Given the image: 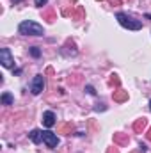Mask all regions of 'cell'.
Listing matches in <instances>:
<instances>
[{"mask_svg":"<svg viewBox=\"0 0 151 153\" xmlns=\"http://www.w3.org/2000/svg\"><path fill=\"white\" fill-rule=\"evenodd\" d=\"M16 2H20V0H16Z\"/></svg>","mask_w":151,"mask_h":153,"instance_id":"obj_23","label":"cell"},{"mask_svg":"<svg viewBox=\"0 0 151 153\" xmlns=\"http://www.w3.org/2000/svg\"><path fill=\"white\" fill-rule=\"evenodd\" d=\"M2 103H4V105H13V103H14V98H13L9 93H4V94H2Z\"/></svg>","mask_w":151,"mask_h":153,"instance_id":"obj_10","label":"cell"},{"mask_svg":"<svg viewBox=\"0 0 151 153\" xmlns=\"http://www.w3.org/2000/svg\"><path fill=\"white\" fill-rule=\"evenodd\" d=\"M139 152H141V153H146V146H144V144H141V146H139Z\"/></svg>","mask_w":151,"mask_h":153,"instance_id":"obj_17","label":"cell"},{"mask_svg":"<svg viewBox=\"0 0 151 153\" xmlns=\"http://www.w3.org/2000/svg\"><path fill=\"white\" fill-rule=\"evenodd\" d=\"M85 89H87V93H89V94H96V91H94V87H93V85H87Z\"/></svg>","mask_w":151,"mask_h":153,"instance_id":"obj_15","label":"cell"},{"mask_svg":"<svg viewBox=\"0 0 151 153\" xmlns=\"http://www.w3.org/2000/svg\"><path fill=\"white\" fill-rule=\"evenodd\" d=\"M29 137H30V141H32L34 144H38V143H41V139H43V132H41V130H32V132L29 134Z\"/></svg>","mask_w":151,"mask_h":153,"instance_id":"obj_7","label":"cell"},{"mask_svg":"<svg viewBox=\"0 0 151 153\" xmlns=\"http://www.w3.org/2000/svg\"><path fill=\"white\" fill-rule=\"evenodd\" d=\"M46 2H48V0H34V4H36L38 7H43V5H46Z\"/></svg>","mask_w":151,"mask_h":153,"instance_id":"obj_12","label":"cell"},{"mask_svg":"<svg viewBox=\"0 0 151 153\" xmlns=\"http://www.w3.org/2000/svg\"><path fill=\"white\" fill-rule=\"evenodd\" d=\"M150 109H151V102H150Z\"/></svg>","mask_w":151,"mask_h":153,"instance_id":"obj_22","label":"cell"},{"mask_svg":"<svg viewBox=\"0 0 151 153\" xmlns=\"http://www.w3.org/2000/svg\"><path fill=\"white\" fill-rule=\"evenodd\" d=\"M146 125H148V121H146V117H142V119L135 121V125H133V130H135V132H142V130L146 128Z\"/></svg>","mask_w":151,"mask_h":153,"instance_id":"obj_9","label":"cell"},{"mask_svg":"<svg viewBox=\"0 0 151 153\" xmlns=\"http://www.w3.org/2000/svg\"><path fill=\"white\" fill-rule=\"evenodd\" d=\"M94 111H105V105H103V103H98V105L94 107Z\"/></svg>","mask_w":151,"mask_h":153,"instance_id":"obj_16","label":"cell"},{"mask_svg":"<svg viewBox=\"0 0 151 153\" xmlns=\"http://www.w3.org/2000/svg\"><path fill=\"white\" fill-rule=\"evenodd\" d=\"M43 125H44L46 128H52V126L55 125V114H53L52 111H46V112L43 114Z\"/></svg>","mask_w":151,"mask_h":153,"instance_id":"obj_6","label":"cell"},{"mask_svg":"<svg viewBox=\"0 0 151 153\" xmlns=\"http://www.w3.org/2000/svg\"><path fill=\"white\" fill-rule=\"evenodd\" d=\"M114 100H115V102H124V100H128V93L119 89V91L114 93Z\"/></svg>","mask_w":151,"mask_h":153,"instance_id":"obj_8","label":"cell"},{"mask_svg":"<svg viewBox=\"0 0 151 153\" xmlns=\"http://www.w3.org/2000/svg\"><path fill=\"white\" fill-rule=\"evenodd\" d=\"M110 4H115V5H119V4H121V0H110Z\"/></svg>","mask_w":151,"mask_h":153,"instance_id":"obj_18","label":"cell"},{"mask_svg":"<svg viewBox=\"0 0 151 153\" xmlns=\"http://www.w3.org/2000/svg\"><path fill=\"white\" fill-rule=\"evenodd\" d=\"M0 62H2L4 68H13L14 66V59H13L9 48H2L0 50Z\"/></svg>","mask_w":151,"mask_h":153,"instance_id":"obj_3","label":"cell"},{"mask_svg":"<svg viewBox=\"0 0 151 153\" xmlns=\"http://www.w3.org/2000/svg\"><path fill=\"white\" fill-rule=\"evenodd\" d=\"M115 18H117V22H119L124 29H128V30H141V29H142V22L133 20V18L128 16L126 13H119Z\"/></svg>","mask_w":151,"mask_h":153,"instance_id":"obj_2","label":"cell"},{"mask_svg":"<svg viewBox=\"0 0 151 153\" xmlns=\"http://www.w3.org/2000/svg\"><path fill=\"white\" fill-rule=\"evenodd\" d=\"M109 153H117V150H110V152H109Z\"/></svg>","mask_w":151,"mask_h":153,"instance_id":"obj_20","label":"cell"},{"mask_svg":"<svg viewBox=\"0 0 151 153\" xmlns=\"http://www.w3.org/2000/svg\"><path fill=\"white\" fill-rule=\"evenodd\" d=\"M115 141H117V143H126L128 139H126L124 135H115Z\"/></svg>","mask_w":151,"mask_h":153,"instance_id":"obj_13","label":"cell"},{"mask_svg":"<svg viewBox=\"0 0 151 153\" xmlns=\"http://www.w3.org/2000/svg\"><path fill=\"white\" fill-rule=\"evenodd\" d=\"M110 84H115V85H119V78H117V75H112V78H110Z\"/></svg>","mask_w":151,"mask_h":153,"instance_id":"obj_14","label":"cell"},{"mask_svg":"<svg viewBox=\"0 0 151 153\" xmlns=\"http://www.w3.org/2000/svg\"><path fill=\"white\" fill-rule=\"evenodd\" d=\"M30 53H32V57H39V53H41V52H39L38 46H32V48H30Z\"/></svg>","mask_w":151,"mask_h":153,"instance_id":"obj_11","label":"cell"},{"mask_svg":"<svg viewBox=\"0 0 151 153\" xmlns=\"http://www.w3.org/2000/svg\"><path fill=\"white\" fill-rule=\"evenodd\" d=\"M43 89H44V76L43 75H36L34 76V80L30 82V93H32V94H39Z\"/></svg>","mask_w":151,"mask_h":153,"instance_id":"obj_4","label":"cell"},{"mask_svg":"<svg viewBox=\"0 0 151 153\" xmlns=\"http://www.w3.org/2000/svg\"><path fill=\"white\" fill-rule=\"evenodd\" d=\"M43 141H44V144L48 146V148H57V144H59V139H57V135L53 134V132H50V130H46V132H43Z\"/></svg>","mask_w":151,"mask_h":153,"instance_id":"obj_5","label":"cell"},{"mask_svg":"<svg viewBox=\"0 0 151 153\" xmlns=\"http://www.w3.org/2000/svg\"><path fill=\"white\" fill-rule=\"evenodd\" d=\"M18 30H20V34H23V36H43V34H44V29H43L39 23L32 22V20L21 22V23L18 25Z\"/></svg>","mask_w":151,"mask_h":153,"instance_id":"obj_1","label":"cell"},{"mask_svg":"<svg viewBox=\"0 0 151 153\" xmlns=\"http://www.w3.org/2000/svg\"><path fill=\"white\" fill-rule=\"evenodd\" d=\"M146 18H150V20H151V14H146Z\"/></svg>","mask_w":151,"mask_h":153,"instance_id":"obj_21","label":"cell"},{"mask_svg":"<svg viewBox=\"0 0 151 153\" xmlns=\"http://www.w3.org/2000/svg\"><path fill=\"white\" fill-rule=\"evenodd\" d=\"M148 139L151 141V128H150V132H148Z\"/></svg>","mask_w":151,"mask_h":153,"instance_id":"obj_19","label":"cell"}]
</instances>
